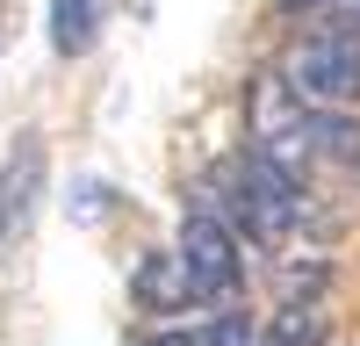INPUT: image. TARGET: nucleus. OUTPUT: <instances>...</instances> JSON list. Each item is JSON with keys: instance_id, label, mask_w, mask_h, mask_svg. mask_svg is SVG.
Masks as SVG:
<instances>
[{"instance_id": "nucleus-2", "label": "nucleus", "mask_w": 360, "mask_h": 346, "mask_svg": "<svg viewBox=\"0 0 360 346\" xmlns=\"http://www.w3.org/2000/svg\"><path fill=\"white\" fill-rule=\"evenodd\" d=\"M245 152H259L266 166L281 173V181H295L310 195V173H317V137H310V101L295 94V86L266 65V72H252V86H245Z\"/></svg>"}, {"instance_id": "nucleus-4", "label": "nucleus", "mask_w": 360, "mask_h": 346, "mask_svg": "<svg viewBox=\"0 0 360 346\" xmlns=\"http://www.w3.org/2000/svg\"><path fill=\"white\" fill-rule=\"evenodd\" d=\"M180 267H188L195 303H209V310H238L245 260H238V238H231V224H224V217L188 210V224H180Z\"/></svg>"}, {"instance_id": "nucleus-9", "label": "nucleus", "mask_w": 360, "mask_h": 346, "mask_svg": "<svg viewBox=\"0 0 360 346\" xmlns=\"http://www.w3.org/2000/svg\"><path fill=\"white\" fill-rule=\"evenodd\" d=\"M252 339V325L238 310H209L202 325H166L159 339H137V346H245Z\"/></svg>"}, {"instance_id": "nucleus-12", "label": "nucleus", "mask_w": 360, "mask_h": 346, "mask_svg": "<svg viewBox=\"0 0 360 346\" xmlns=\"http://www.w3.org/2000/svg\"><path fill=\"white\" fill-rule=\"evenodd\" d=\"M281 8H288V15H295V8H317V0H281Z\"/></svg>"}, {"instance_id": "nucleus-1", "label": "nucleus", "mask_w": 360, "mask_h": 346, "mask_svg": "<svg viewBox=\"0 0 360 346\" xmlns=\"http://www.w3.org/2000/svg\"><path fill=\"white\" fill-rule=\"evenodd\" d=\"M195 210H202V217H224L231 231H245V238H259V245H288L295 231L310 224L303 188L281 181L259 152H238L231 166H217V173H209V188L195 195Z\"/></svg>"}, {"instance_id": "nucleus-5", "label": "nucleus", "mask_w": 360, "mask_h": 346, "mask_svg": "<svg viewBox=\"0 0 360 346\" xmlns=\"http://www.w3.org/2000/svg\"><path fill=\"white\" fill-rule=\"evenodd\" d=\"M37 202H44V137L22 130V137L8 144V166H0V260L22 245Z\"/></svg>"}, {"instance_id": "nucleus-10", "label": "nucleus", "mask_w": 360, "mask_h": 346, "mask_svg": "<svg viewBox=\"0 0 360 346\" xmlns=\"http://www.w3.org/2000/svg\"><path fill=\"white\" fill-rule=\"evenodd\" d=\"M245 346H324V303H303V310H274V325Z\"/></svg>"}, {"instance_id": "nucleus-7", "label": "nucleus", "mask_w": 360, "mask_h": 346, "mask_svg": "<svg viewBox=\"0 0 360 346\" xmlns=\"http://www.w3.org/2000/svg\"><path fill=\"white\" fill-rule=\"evenodd\" d=\"M130 296H137L144 310H166V317H173V310H188V303H195V288H188V267H180V252H173V260H166V252H152V260L130 274Z\"/></svg>"}, {"instance_id": "nucleus-8", "label": "nucleus", "mask_w": 360, "mask_h": 346, "mask_svg": "<svg viewBox=\"0 0 360 346\" xmlns=\"http://www.w3.org/2000/svg\"><path fill=\"white\" fill-rule=\"evenodd\" d=\"M310 137H317V159L339 166L346 181L360 188V115H346V108H310Z\"/></svg>"}, {"instance_id": "nucleus-6", "label": "nucleus", "mask_w": 360, "mask_h": 346, "mask_svg": "<svg viewBox=\"0 0 360 346\" xmlns=\"http://www.w3.org/2000/svg\"><path fill=\"white\" fill-rule=\"evenodd\" d=\"M101 15L108 0H51V22H44L51 58H86V44L101 37Z\"/></svg>"}, {"instance_id": "nucleus-3", "label": "nucleus", "mask_w": 360, "mask_h": 346, "mask_svg": "<svg viewBox=\"0 0 360 346\" xmlns=\"http://www.w3.org/2000/svg\"><path fill=\"white\" fill-rule=\"evenodd\" d=\"M310 108H353L360 101V29L353 22H317L303 44L288 51V72H281Z\"/></svg>"}, {"instance_id": "nucleus-11", "label": "nucleus", "mask_w": 360, "mask_h": 346, "mask_svg": "<svg viewBox=\"0 0 360 346\" xmlns=\"http://www.w3.org/2000/svg\"><path fill=\"white\" fill-rule=\"evenodd\" d=\"M324 281H332V260H295V267H281L274 274V296H281V310H303V303H324Z\"/></svg>"}]
</instances>
